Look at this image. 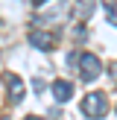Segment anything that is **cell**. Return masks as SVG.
Listing matches in <instances>:
<instances>
[{
  "instance_id": "6da1fadb",
  "label": "cell",
  "mask_w": 117,
  "mask_h": 120,
  "mask_svg": "<svg viewBox=\"0 0 117 120\" xmlns=\"http://www.w3.org/2000/svg\"><path fill=\"white\" fill-rule=\"evenodd\" d=\"M105 111H108V100H105L102 91H94V94H88V97L82 100V114L85 117L99 120V117H105Z\"/></svg>"
},
{
  "instance_id": "52a82bcc",
  "label": "cell",
  "mask_w": 117,
  "mask_h": 120,
  "mask_svg": "<svg viewBox=\"0 0 117 120\" xmlns=\"http://www.w3.org/2000/svg\"><path fill=\"white\" fill-rule=\"evenodd\" d=\"M102 3H105V18L117 26V3H114V0H102Z\"/></svg>"
},
{
  "instance_id": "7a4b0ae2",
  "label": "cell",
  "mask_w": 117,
  "mask_h": 120,
  "mask_svg": "<svg viewBox=\"0 0 117 120\" xmlns=\"http://www.w3.org/2000/svg\"><path fill=\"white\" fill-rule=\"evenodd\" d=\"M79 76H82V82H94L99 73H102V62H99L94 53H79Z\"/></svg>"
},
{
  "instance_id": "30bf717a",
  "label": "cell",
  "mask_w": 117,
  "mask_h": 120,
  "mask_svg": "<svg viewBox=\"0 0 117 120\" xmlns=\"http://www.w3.org/2000/svg\"><path fill=\"white\" fill-rule=\"evenodd\" d=\"M26 120H41V117H26Z\"/></svg>"
},
{
  "instance_id": "ba28073f",
  "label": "cell",
  "mask_w": 117,
  "mask_h": 120,
  "mask_svg": "<svg viewBox=\"0 0 117 120\" xmlns=\"http://www.w3.org/2000/svg\"><path fill=\"white\" fill-rule=\"evenodd\" d=\"M73 38H76V41H85V38H88V29H85V26H76V29H73Z\"/></svg>"
},
{
  "instance_id": "9c48e42d",
  "label": "cell",
  "mask_w": 117,
  "mask_h": 120,
  "mask_svg": "<svg viewBox=\"0 0 117 120\" xmlns=\"http://www.w3.org/2000/svg\"><path fill=\"white\" fill-rule=\"evenodd\" d=\"M111 76H114V79H117V62L111 64Z\"/></svg>"
},
{
  "instance_id": "3957f363",
  "label": "cell",
  "mask_w": 117,
  "mask_h": 120,
  "mask_svg": "<svg viewBox=\"0 0 117 120\" xmlns=\"http://www.w3.org/2000/svg\"><path fill=\"white\" fill-rule=\"evenodd\" d=\"M29 44L38 47V50L50 53L53 47H56V32H47V29H35V32H29Z\"/></svg>"
},
{
  "instance_id": "5b68a950",
  "label": "cell",
  "mask_w": 117,
  "mask_h": 120,
  "mask_svg": "<svg viewBox=\"0 0 117 120\" xmlns=\"http://www.w3.org/2000/svg\"><path fill=\"white\" fill-rule=\"evenodd\" d=\"M6 82H9V97H12V103H21V100H23V82H21V76L9 73Z\"/></svg>"
},
{
  "instance_id": "277c9868",
  "label": "cell",
  "mask_w": 117,
  "mask_h": 120,
  "mask_svg": "<svg viewBox=\"0 0 117 120\" xmlns=\"http://www.w3.org/2000/svg\"><path fill=\"white\" fill-rule=\"evenodd\" d=\"M53 97H56V103H67L73 97V85L67 79H56L53 82Z\"/></svg>"
},
{
  "instance_id": "8992f818",
  "label": "cell",
  "mask_w": 117,
  "mask_h": 120,
  "mask_svg": "<svg viewBox=\"0 0 117 120\" xmlns=\"http://www.w3.org/2000/svg\"><path fill=\"white\" fill-rule=\"evenodd\" d=\"M94 3H97V0H76L73 15H76V18H88V15L94 12Z\"/></svg>"
}]
</instances>
